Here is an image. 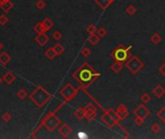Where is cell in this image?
<instances>
[{
	"label": "cell",
	"mask_w": 165,
	"mask_h": 139,
	"mask_svg": "<svg viewBox=\"0 0 165 139\" xmlns=\"http://www.w3.org/2000/svg\"><path fill=\"white\" fill-rule=\"evenodd\" d=\"M72 76L76 82L79 83L80 86L78 88L82 90L89 88L100 76H101V74L97 72L89 63L84 62L79 68L72 72Z\"/></svg>",
	"instance_id": "cell-1"
},
{
	"label": "cell",
	"mask_w": 165,
	"mask_h": 139,
	"mask_svg": "<svg viewBox=\"0 0 165 139\" xmlns=\"http://www.w3.org/2000/svg\"><path fill=\"white\" fill-rule=\"evenodd\" d=\"M60 124H61V119L56 115V111L55 110L51 111V112L48 113V114H46L45 117H43V119L40 122L39 126L37 127L34 130H33V132L31 133L30 137L35 138L36 133L38 132L42 127H46L49 132H52V131H54L58 127H59Z\"/></svg>",
	"instance_id": "cell-2"
},
{
	"label": "cell",
	"mask_w": 165,
	"mask_h": 139,
	"mask_svg": "<svg viewBox=\"0 0 165 139\" xmlns=\"http://www.w3.org/2000/svg\"><path fill=\"white\" fill-rule=\"evenodd\" d=\"M29 98L38 108H43L50 101L51 94L43 86H38L30 94Z\"/></svg>",
	"instance_id": "cell-3"
},
{
	"label": "cell",
	"mask_w": 165,
	"mask_h": 139,
	"mask_svg": "<svg viewBox=\"0 0 165 139\" xmlns=\"http://www.w3.org/2000/svg\"><path fill=\"white\" fill-rule=\"evenodd\" d=\"M131 47H132V46H127L124 45H119L111 51V57L115 61L126 63V61L131 56V54H130Z\"/></svg>",
	"instance_id": "cell-4"
},
{
	"label": "cell",
	"mask_w": 165,
	"mask_h": 139,
	"mask_svg": "<svg viewBox=\"0 0 165 139\" xmlns=\"http://www.w3.org/2000/svg\"><path fill=\"white\" fill-rule=\"evenodd\" d=\"M101 121L107 127H110V129H112V127L117 126L120 122L118 118H117L116 110H114V109H112V108L105 109L103 113H102V115L101 116Z\"/></svg>",
	"instance_id": "cell-5"
},
{
	"label": "cell",
	"mask_w": 165,
	"mask_h": 139,
	"mask_svg": "<svg viewBox=\"0 0 165 139\" xmlns=\"http://www.w3.org/2000/svg\"><path fill=\"white\" fill-rule=\"evenodd\" d=\"M79 88H76V87L72 86V84L67 83L66 85L60 90V96L63 98V100L65 102H69L72 101L73 98L78 95Z\"/></svg>",
	"instance_id": "cell-6"
},
{
	"label": "cell",
	"mask_w": 165,
	"mask_h": 139,
	"mask_svg": "<svg viewBox=\"0 0 165 139\" xmlns=\"http://www.w3.org/2000/svg\"><path fill=\"white\" fill-rule=\"evenodd\" d=\"M126 68L130 71L132 75H137L141 70L144 68V63L139 59V57L136 55H131L126 61Z\"/></svg>",
	"instance_id": "cell-7"
},
{
	"label": "cell",
	"mask_w": 165,
	"mask_h": 139,
	"mask_svg": "<svg viewBox=\"0 0 165 139\" xmlns=\"http://www.w3.org/2000/svg\"><path fill=\"white\" fill-rule=\"evenodd\" d=\"M84 109H85V119L90 123L93 122L98 115L97 106H95L92 102H89V104H86V106L84 107Z\"/></svg>",
	"instance_id": "cell-8"
},
{
	"label": "cell",
	"mask_w": 165,
	"mask_h": 139,
	"mask_svg": "<svg viewBox=\"0 0 165 139\" xmlns=\"http://www.w3.org/2000/svg\"><path fill=\"white\" fill-rule=\"evenodd\" d=\"M132 113L135 117H140V118H143V119H147L150 115H151V111L145 106L144 104H139L138 106L132 111Z\"/></svg>",
	"instance_id": "cell-9"
},
{
	"label": "cell",
	"mask_w": 165,
	"mask_h": 139,
	"mask_svg": "<svg viewBox=\"0 0 165 139\" xmlns=\"http://www.w3.org/2000/svg\"><path fill=\"white\" fill-rule=\"evenodd\" d=\"M116 115L117 118L120 121H124L128 116H130V112H128L127 107L124 104H121L116 109Z\"/></svg>",
	"instance_id": "cell-10"
},
{
	"label": "cell",
	"mask_w": 165,
	"mask_h": 139,
	"mask_svg": "<svg viewBox=\"0 0 165 139\" xmlns=\"http://www.w3.org/2000/svg\"><path fill=\"white\" fill-rule=\"evenodd\" d=\"M35 41L40 46H45L46 43H48L49 37L46 33H43V34H39V35H37V37L35 38Z\"/></svg>",
	"instance_id": "cell-11"
},
{
	"label": "cell",
	"mask_w": 165,
	"mask_h": 139,
	"mask_svg": "<svg viewBox=\"0 0 165 139\" xmlns=\"http://www.w3.org/2000/svg\"><path fill=\"white\" fill-rule=\"evenodd\" d=\"M58 131H59L60 135H62L64 138H67L69 135L72 132V129L68 125V124H63V125L59 127V130Z\"/></svg>",
	"instance_id": "cell-12"
},
{
	"label": "cell",
	"mask_w": 165,
	"mask_h": 139,
	"mask_svg": "<svg viewBox=\"0 0 165 139\" xmlns=\"http://www.w3.org/2000/svg\"><path fill=\"white\" fill-rule=\"evenodd\" d=\"M11 61H12V56L8 52L4 51V52L0 53V64L2 66H7Z\"/></svg>",
	"instance_id": "cell-13"
},
{
	"label": "cell",
	"mask_w": 165,
	"mask_h": 139,
	"mask_svg": "<svg viewBox=\"0 0 165 139\" xmlns=\"http://www.w3.org/2000/svg\"><path fill=\"white\" fill-rule=\"evenodd\" d=\"M114 1L115 0H95V2L98 5V7L103 11L107 9L109 6H111Z\"/></svg>",
	"instance_id": "cell-14"
},
{
	"label": "cell",
	"mask_w": 165,
	"mask_h": 139,
	"mask_svg": "<svg viewBox=\"0 0 165 139\" xmlns=\"http://www.w3.org/2000/svg\"><path fill=\"white\" fill-rule=\"evenodd\" d=\"M153 94L155 95L157 98H161L165 95V89L163 88V86H161L160 84H158V85H156L155 88L153 89Z\"/></svg>",
	"instance_id": "cell-15"
},
{
	"label": "cell",
	"mask_w": 165,
	"mask_h": 139,
	"mask_svg": "<svg viewBox=\"0 0 165 139\" xmlns=\"http://www.w3.org/2000/svg\"><path fill=\"white\" fill-rule=\"evenodd\" d=\"M3 80L7 83V84H9V85H11L14 80H16V75H14L12 72H5V75L4 76H3Z\"/></svg>",
	"instance_id": "cell-16"
},
{
	"label": "cell",
	"mask_w": 165,
	"mask_h": 139,
	"mask_svg": "<svg viewBox=\"0 0 165 139\" xmlns=\"http://www.w3.org/2000/svg\"><path fill=\"white\" fill-rule=\"evenodd\" d=\"M123 68H124V63L123 62H118V61H115L114 63L111 65V67H110L111 71L113 72H115V74H119L123 70Z\"/></svg>",
	"instance_id": "cell-17"
},
{
	"label": "cell",
	"mask_w": 165,
	"mask_h": 139,
	"mask_svg": "<svg viewBox=\"0 0 165 139\" xmlns=\"http://www.w3.org/2000/svg\"><path fill=\"white\" fill-rule=\"evenodd\" d=\"M73 115L77 120L81 121L85 118V109L84 107H77L73 112Z\"/></svg>",
	"instance_id": "cell-18"
},
{
	"label": "cell",
	"mask_w": 165,
	"mask_h": 139,
	"mask_svg": "<svg viewBox=\"0 0 165 139\" xmlns=\"http://www.w3.org/2000/svg\"><path fill=\"white\" fill-rule=\"evenodd\" d=\"M14 8V3L11 1H7L4 3H0V9H1L4 13H9L11 10Z\"/></svg>",
	"instance_id": "cell-19"
},
{
	"label": "cell",
	"mask_w": 165,
	"mask_h": 139,
	"mask_svg": "<svg viewBox=\"0 0 165 139\" xmlns=\"http://www.w3.org/2000/svg\"><path fill=\"white\" fill-rule=\"evenodd\" d=\"M87 40H88V42H89L92 46H96V45H98V43H100L101 38L97 35V33H95V34L89 35V37H88Z\"/></svg>",
	"instance_id": "cell-20"
},
{
	"label": "cell",
	"mask_w": 165,
	"mask_h": 139,
	"mask_svg": "<svg viewBox=\"0 0 165 139\" xmlns=\"http://www.w3.org/2000/svg\"><path fill=\"white\" fill-rule=\"evenodd\" d=\"M33 29H34V31L37 33V35H39V34H43V33L46 32V30L45 26H43V22H38V23H36V24L34 25V27H33Z\"/></svg>",
	"instance_id": "cell-21"
},
{
	"label": "cell",
	"mask_w": 165,
	"mask_h": 139,
	"mask_svg": "<svg viewBox=\"0 0 165 139\" xmlns=\"http://www.w3.org/2000/svg\"><path fill=\"white\" fill-rule=\"evenodd\" d=\"M53 49H54L55 53H56V56H60L65 52V47L59 43H55V45L53 46Z\"/></svg>",
	"instance_id": "cell-22"
},
{
	"label": "cell",
	"mask_w": 165,
	"mask_h": 139,
	"mask_svg": "<svg viewBox=\"0 0 165 139\" xmlns=\"http://www.w3.org/2000/svg\"><path fill=\"white\" fill-rule=\"evenodd\" d=\"M45 55H46V57L48 60H53L54 58L56 57V53H55L53 46H51V47H49V49H47L46 50Z\"/></svg>",
	"instance_id": "cell-23"
},
{
	"label": "cell",
	"mask_w": 165,
	"mask_h": 139,
	"mask_svg": "<svg viewBox=\"0 0 165 139\" xmlns=\"http://www.w3.org/2000/svg\"><path fill=\"white\" fill-rule=\"evenodd\" d=\"M43 26H45V28H46V31H48V30H50L51 28L53 27V25H54V23H53V21L51 20L49 17H46V19H45L43 21Z\"/></svg>",
	"instance_id": "cell-24"
},
{
	"label": "cell",
	"mask_w": 165,
	"mask_h": 139,
	"mask_svg": "<svg viewBox=\"0 0 165 139\" xmlns=\"http://www.w3.org/2000/svg\"><path fill=\"white\" fill-rule=\"evenodd\" d=\"M161 40H162V38H161L159 33H153L151 37V41L153 43H155V45H159L161 43Z\"/></svg>",
	"instance_id": "cell-25"
},
{
	"label": "cell",
	"mask_w": 165,
	"mask_h": 139,
	"mask_svg": "<svg viewBox=\"0 0 165 139\" xmlns=\"http://www.w3.org/2000/svg\"><path fill=\"white\" fill-rule=\"evenodd\" d=\"M156 117L157 118H159L163 123L165 122V105L159 109V111L156 112Z\"/></svg>",
	"instance_id": "cell-26"
},
{
	"label": "cell",
	"mask_w": 165,
	"mask_h": 139,
	"mask_svg": "<svg viewBox=\"0 0 165 139\" xmlns=\"http://www.w3.org/2000/svg\"><path fill=\"white\" fill-rule=\"evenodd\" d=\"M124 11H126V13L128 16H133V14L136 13V8H135L133 5H128Z\"/></svg>",
	"instance_id": "cell-27"
},
{
	"label": "cell",
	"mask_w": 165,
	"mask_h": 139,
	"mask_svg": "<svg viewBox=\"0 0 165 139\" xmlns=\"http://www.w3.org/2000/svg\"><path fill=\"white\" fill-rule=\"evenodd\" d=\"M36 8L38 9V10H43L46 8V3L45 0H38V1L36 2Z\"/></svg>",
	"instance_id": "cell-28"
},
{
	"label": "cell",
	"mask_w": 165,
	"mask_h": 139,
	"mask_svg": "<svg viewBox=\"0 0 165 139\" xmlns=\"http://www.w3.org/2000/svg\"><path fill=\"white\" fill-rule=\"evenodd\" d=\"M97 35L100 38H103V37H105L106 35H107V30H106V29L103 28V27L98 28L97 30Z\"/></svg>",
	"instance_id": "cell-29"
},
{
	"label": "cell",
	"mask_w": 165,
	"mask_h": 139,
	"mask_svg": "<svg viewBox=\"0 0 165 139\" xmlns=\"http://www.w3.org/2000/svg\"><path fill=\"white\" fill-rule=\"evenodd\" d=\"M151 130H152V132H153V133L156 134V133H158L159 131L161 130V127H160L157 123H153V125H152Z\"/></svg>",
	"instance_id": "cell-30"
},
{
	"label": "cell",
	"mask_w": 165,
	"mask_h": 139,
	"mask_svg": "<svg viewBox=\"0 0 165 139\" xmlns=\"http://www.w3.org/2000/svg\"><path fill=\"white\" fill-rule=\"evenodd\" d=\"M140 100H141V101H142V104H148V102L151 101V96H150V95L148 94V93H144L141 96V98H140Z\"/></svg>",
	"instance_id": "cell-31"
},
{
	"label": "cell",
	"mask_w": 165,
	"mask_h": 139,
	"mask_svg": "<svg viewBox=\"0 0 165 139\" xmlns=\"http://www.w3.org/2000/svg\"><path fill=\"white\" fill-rule=\"evenodd\" d=\"M87 32L89 33V35L91 34H95V33H97V30H98V28L96 27V25L95 24H90V25H88L87 26Z\"/></svg>",
	"instance_id": "cell-32"
},
{
	"label": "cell",
	"mask_w": 165,
	"mask_h": 139,
	"mask_svg": "<svg viewBox=\"0 0 165 139\" xmlns=\"http://www.w3.org/2000/svg\"><path fill=\"white\" fill-rule=\"evenodd\" d=\"M8 22H9V19H8V17H7L5 14H0V25H2V26H4V25H6Z\"/></svg>",
	"instance_id": "cell-33"
},
{
	"label": "cell",
	"mask_w": 165,
	"mask_h": 139,
	"mask_svg": "<svg viewBox=\"0 0 165 139\" xmlns=\"http://www.w3.org/2000/svg\"><path fill=\"white\" fill-rule=\"evenodd\" d=\"M17 97L20 98V100H24V98L27 97V92L25 90H23V89H20V90L17 91Z\"/></svg>",
	"instance_id": "cell-34"
},
{
	"label": "cell",
	"mask_w": 165,
	"mask_h": 139,
	"mask_svg": "<svg viewBox=\"0 0 165 139\" xmlns=\"http://www.w3.org/2000/svg\"><path fill=\"white\" fill-rule=\"evenodd\" d=\"M81 55L83 56V57H85V58H87V57H89L90 55H91V50L88 49L87 46H84L83 49H81Z\"/></svg>",
	"instance_id": "cell-35"
},
{
	"label": "cell",
	"mask_w": 165,
	"mask_h": 139,
	"mask_svg": "<svg viewBox=\"0 0 165 139\" xmlns=\"http://www.w3.org/2000/svg\"><path fill=\"white\" fill-rule=\"evenodd\" d=\"M1 118L2 120L4 121V122H9V121H11V119H12V115H11V113L10 112H5L4 114H3L1 116Z\"/></svg>",
	"instance_id": "cell-36"
},
{
	"label": "cell",
	"mask_w": 165,
	"mask_h": 139,
	"mask_svg": "<svg viewBox=\"0 0 165 139\" xmlns=\"http://www.w3.org/2000/svg\"><path fill=\"white\" fill-rule=\"evenodd\" d=\"M62 33L60 31H55L53 34H52V38L53 40H55V41H59V40H61L62 38Z\"/></svg>",
	"instance_id": "cell-37"
},
{
	"label": "cell",
	"mask_w": 165,
	"mask_h": 139,
	"mask_svg": "<svg viewBox=\"0 0 165 139\" xmlns=\"http://www.w3.org/2000/svg\"><path fill=\"white\" fill-rule=\"evenodd\" d=\"M144 121H145V119L140 118V117H136L135 120H134V123H135V125L139 127V126H142L143 124H144Z\"/></svg>",
	"instance_id": "cell-38"
},
{
	"label": "cell",
	"mask_w": 165,
	"mask_h": 139,
	"mask_svg": "<svg viewBox=\"0 0 165 139\" xmlns=\"http://www.w3.org/2000/svg\"><path fill=\"white\" fill-rule=\"evenodd\" d=\"M117 126H118V127H120V129L123 130V132L124 133V137H127V138H128V137H130V134H128V131H127V130L126 129H124V127L123 126H121L120 124H118V125H117Z\"/></svg>",
	"instance_id": "cell-39"
},
{
	"label": "cell",
	"mask_w": 165,
	"mask_h": 139,
	"mask_svg": "<svg viewBox=\"0 0 165 139\" xmlns=\"http://www.w3.org/2000/svg\"><path fill=\"white\" fill-rule=\"evenodd\" d=\"M159 72L165 77V63H163V64L159 67Z\"/></svg>",
	"instance_id": "cell-40"
},
{
	"label": "cell",
	"mask_w": 165,
	"mask_h": 139,
	"mask_svg": "<svg viewBox=\"0 0 165 139\" xmlns=\"http://www.w3.org/2000/svg\"><path fill=\"white\" fill-rule=\"evenodd\" d=\"M3 49H4V46H3V43H0V51H2Z\"/></svg>",
	"instance_id": "cell-41"
},
{
	"label": "cell",
	"mask_w": 165,
	"mask_h": 139,
	"mask_svg": "<svg viewBox=\"0 0 165 139\" xmlns=\"http://www.w3.org/2000/svg\"><path fill=\"white\" fill-rule=\"evenodd\" d=\"M7 1H10V0H0V3H4V2H7Z\"/></svg>",
	"instance_id": "cell-42"
},
{
	"label": "cell",
	"mask_w": 165,
	"mask_h": 139,
	"mask_svg": "<svg viewBox=\"0 0 165 139\" xmlns=\"http://www.w3.org/2000/svg\"><path fill=\"white\" fill-rule=\"evenodd\" d=\"M78 136H79V137H85V135L82 134V133H79V134H78Z\"/></svg>",
	"instance_id": "cell-43"
},
{
	"label": "cell",
	"mask_w": 165,
	"mask_h": 139,
	"mask_svg": "<svg viewBox=\"0 0 165 139\" xmlns=\"http://www.w3.org/2000/svg\"><path fill=\"white\" fill-rule=\"evenodd\" d=\"M3 81H4V80H3V77H0V85H1Z\"/></svg>",
	"instance_id": "cell-44"
},
{
	"label": "cell",
	"mask_w": 165,
	"mask_h": 139,
	"mask_svg": "<svg viewBox=\"0 0 165 139\" xmlns=\"http://www.w3.org/2000/svg\"><path fill=\"white\" fill-rule=\"evenodd\" d=\"M164 123H165V122H164Z\"/></svg>",
	"instance_id": "cell-45"
}]
</instances>
